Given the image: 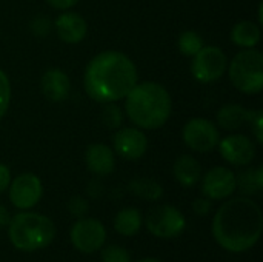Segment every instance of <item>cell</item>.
Returning <instances> with one entry per match:
<instances>
[{"instance_id":"obj_3","label":"cell","mask_w":263,"mask_h":262,"mask_svg":"<svg viewBox=\"0 0 263 262\" xmlns=\"http://www.w3.org/2000/svg\"><path fill=\"white\" fill-rule=\"evenodd\" d=\"M125 111L137 128L159 130L171 117L173 99L162 83L137 82L125 97Z\"/></svg>"},{"instance_id":"obj_19","label":"cell","mask_w":263,"mask_h":262,"mask_svg":"<svg viewBox=\"0 0 263 262\" xmlns=\"http://www.w3.org/2000/svg\"><path fill=\"white\" fill-rule=\"evenodd\" d=\"M250 110L239 103H227L217 111V125L227 131H236L248 122Z\"/></svg>"},{"instance_id":"obj_4","label":"cell","mask_w":263,"mask_h":262,"mask_svg":"<svg viewBox=\"0 0 263 262\" xmlns=\"http://www.w3.org/2000/svg\"><path fill=\"white\" fill-rule=\"evenodd\" d=\"M9 239L12 246L23 252H34L48 247L54 236L55 227L52 221L43 215L23 212L9 221Z\"/></svg>"},{"instance_id":"obj_17","label":"cell","mask_w":263,"mask_h":262,"mask_svg":"<svg viewBox=\"0 0 263 262\" xmlns=\"http://www.w3.org/2000/svg\"><path fill=\"white\" fill-rule=\"evenodd\" d=\"M173 174L182 187L190 188L202 179V165L196 158L190 154H182L174 162Z\"/></svg>"},{"instance_id":"obj_27","label":"cell","mask_w":263,"mask_h":262,"mask_svg":"<svg viewBox=\"0 0 263 262\" xmlns=\"http://www.w3.org/2000/svg\"><path fill=\"white\" fill-rule=\"evenodd\" d=\"M102 262H131L128 250L119 246H108L102 252Z\"/></svg>"},{"instance_id":"obj_29","label":"cell","mask_w":263,"mask_h":262,"mask_svg":"<svg viewBox=\"0 0 263 262\" xmlns=\"http://www.w3.org/2000/svg\"><path fill=\"white\" fill-rule=\"evenodd\" d=\"M68 207H69L71 215H74L76 218H82V216L88 212V202H86V199L82 198V196H74V198H71Z\"/></svg>"},{"instance_id":"obj_18","label":"cell","mask_w":263,"mask_h":262,"mask_svg":"<svg viewBox=\"0 0 263 262\" xmlns=\"http://www.w3.org/2000/svg\"><path fill=\"white\" fill-rule=\"evenodd\" d=\"M260 37H262L260 25L253 20L237 22L231 29V42L242 49L256 48L260 42Z\"/></svg>"},{"instance_id":"obj_13","label":"cell","mask_w":263,"mask_h":262,"mask_svg":"<svg viewBox=\"0 0 263 262\" xmlns=\"http://www.w3.org/2000/svg\"><path fill=\"white\" fill-rule=\"evenodd\" d=\"M202 190L208 199H227L237 190L236 174L227 167H214L203 176Z\"/></svg>"},{"instance_id":"obj_7","label":"cell","mask_w":263,"mask_h":262,"mask_svg":"<svg viewBox=\"0 0 263 262\" xmlns=\"http://www.w3.org/2000/svg\"><path fill=\"white\" fill-rule=\"evenodd\" d=\"M182 139L190 150L196 153H210L219 145L220 133L213 120L194 117L183 125Z\"/></svg>"},{"instance_id":"obj_22","label":"cell","mask_w":263,"mask_h":262,"mask_svg":"<svg viewBox=\"0 0 263 262\" xmlns=\"http://www.w3.org/2000/svg\"><path fill=\"white\" fill-rule=\"evenodd\" d=\"M237 188H240L245 195H259L263 190V168H248L239 176H236Z\"/></svg>"},{"instance_id":"obj_16","label":"cell","mask_w":263,"mask_h":262,"mask_svg":"<svg viewBox=\"0 0 263 262\" xmlns=\"http://www.w3.org/2000/svg\"><path fill=\"white\" fill-rule=\"evenodd\" d=\"M86 168L97 176H108L116 168L114 150L105 144H91L85 151Z\"/></svg>"},{"instance_id":"obj_23","label":"cell","mask_w":263,"mask_h":262,"mask_svg":"<svg viewBox=\"0 0 263 262\" xmlns=\"http://www.w3.org/2000/svg\"><path fill=\"white\" fill-rule=\"evenodd\" d=\"M177 46H179V51L186 56V57H193L196 56L203 46H205V40L203 37L197 32V31H193V29H186L183 31L179 39H177Z\"/></svg>"},{"instance_id":"obj_10","label":"cell","mask_w":263,"mask_h":262,"mask_svg":"<svg viewBox=\"0 0 263 262\" xmlns=\"http://www.w3.org/2000/svg\"><path fill=\"white\" fill-rule=\"evenodd\" d=\"M112 150L122 159L137 161L148 151V137L137 127H120L112 136Z\"/></svg>"},{"instance_id":"obj_11","label":"cell","mask_w":263,"mask_h":262,"mask_svg":"<svg viewBox=\"0 0 263 262\" xmlns=\"http://www.w3.org/2000/svg\"><path fill=\"white\" fill-rule=\"evenodd\" d=\"M9 199L14 207L20 210H29L39 204L43 195L42 181L34 173L18 174L9 184Z\"/></svg>"},{"instance_id":"obj_21","label":"cell","mask_w":263,"mask_h":262,"mask_svg":"<svg viewBox=\"0 0 263 262\" xmlns=\"http://www.w3.org/2000/svg\"><path fill=\"white\" fill-rule=\"evenodd\" d=\"M128 190L134 196L142 198L145 201H157L163 195L162 185L151 178H134L128 184Z\"/></svg>"},{"instance_id":"obj_26","label":"cell","mask_w":263,"mask_h":262,"mask_svg":"<svg viewBox=\"0 0 263 262\" xmlns=\"http://www.w3.org/2000/svg\"><path fill=\"white\" fill-rule=\"evenodd\" d=\"M52 26H54L52 20L45 15H37L29 22V29L37 37H46L52 31Z\"/></svg>"},{"instance_id":"obj_31","label":"cell","mask_w":263,"mask_h":262,"mask_svg":"<svg viewBox=\"0 0 263 262\" xmlns=\"http://www.w3.org/2000/svg\"><path fill=\"white\" fill-rule=\"evenodd\" d=\"M11 184V171L6 165L0 164V193H3Z\"/></svg>"},{"instance_id":"obj_12","label":"cell","mask_w":263,"mask_h":262,"mask_svg":"<svg viewBox=\"0 0 263 262\" xmlns=\"http://www.w3.org/2000/svg\"><path fill=\"white\" fill-rule=\"evenodd\" d=\"M220 156L236 167L250 165L256 158V144L245 134H230L219 141Z\"/></svg>"},{"instance_id":"obj_20","label":"cell","mask_w":263,"mask_h":262,"mask_svg":"<svg viewBox=\"0 0 263 262\" xmlns=\"http://www.w3.org/2000/svg\"><path fill=\"white\" fill-rule=\"evenodd\" d=\"M142 225V215L137 208H123L114 218V229L123 236H133Z\"/></svg>"},{"instance_id":"obj_1","label":"cell","mask_w":263,"mask_h":262,"mask_svg":"<svg viewBox=\"0 0 263 262\" xmlns=\"http://www.w3.org/2000/svg\"><path fill=\"white\" fill-rule=\"evenodd\" d=\"M139 82L136 63L122 51L106 49L96 54L85 68L83 88L99 103L117 102Z\"/></svg>"},{"instance_id":"obj_32","label":"cell","mask_w":263,"mask_h":262,"mask_svg":"<svg viewBox=\"0 0 263 262\" xmlns=\"http://www.w3.org/2000/svg\"><path fill=\"white\" fill-rule=\"evenodd\" d=\"M49 6L59 9V11H68L69 8H72L79 0H46Z\"/></svg>"},{"instance_id":"obj_15","label":"cell","mask_w":263,"mask_h":262,"mask_svg":"<svg viewBox=\"0 0 263 262\" xmlns=\"http://www.w3.org/2000/svg\"><path fill=\"white\" fill-rule=\"evenodd\" d=\"M40 91L49 102L54 103L65 102L71 93L69 76L59 68L46 69L40 77Z\"/></svg>"},{"instance_id":"obj_8","label":"cell","mask_w":263,"mask_h":262,"mask_svg":"<svg viewBox=\"0 0 263 262\" xmlns=\"http://www.w3.org/2000/svg\"><path fill=\"white\" fill-rule=\"evenodd\" d=\"M186 221L180 210L173 205H160L146 218L148 230L157 238H174L185 230Z\"/></svg>"},{"instance_id":"obj_30","label":"cell","mask_w":263,"mask_h":262,"mask_svg":"<svg viewBox=\"0 0 263 262\" xmlns=\"http://www.w3.org/2000/svg\"><path fill=\"white\" fill-rule=\"evenodd\" d=\"M193 210H194L196 215H199V216L208 215V212L211 210V202H210V199H205V198L196 199L194 204H193Z\"/></svg>"},{"instance_id":"obj_6","label":"cell","mask_w":263,"mask_h":262,"mask_svg":"<svg viewBox=\"0 0 263 262\" xmlns=\"http://www.w3.org/2000/svg\"><path fill=\"white\" fill-rule=\"evenodd\" d=\"M228 68L225 51L214 45H205L191 62V74L200 83H213L222 79Z\"/></svg>"},{"instance_id":"obj_28","label":"cell","mask_w":263,"mask_h":262,"mask_svg":"<svg viewBox=\"0 0 263 262\" xmlns=\"http://www.w3.org/2000/svg\"><path fill=\"white\" fill-rule=\"evenodd\" d=\"M251 125V133L256 137L257 144H263V111L262 110H250L248 122Z\"/></svg>"},{"instance_id":"obj_25","label":"cell","mask_w":263,"mask_h":262,"mask_svg":"<svg viewBox=\"0 0 263 262\" xmlns=\"http://www.w3.org/2000/svg\"><path fill=\"white\" fill-rule=\"evenodd\" d=\"M11 82L8 74L0 69V122L6 116V111L11 103Z\"/></svg>"},{"instance_id":"obj_34","label":"cell","mask_w":263,"mask_h":262,"mask_svg":"<svg viewBox=\"0 0 263 262\" xmlns=\"http://www.w3.org/2000/svg\"><path fill=\"white\" fill-rule=\"evenodd\" d=\"M140 262H162V261H159V259H143V261H140Z\"/></svg>"},{"instance_id":"obj_2","label":"cell","mask_w":263,"mask_h":262,"mask_svg":"<svg viewBox=\"0 0 263 262\" xmlns=\"http://www.w3.org/2000/svg\"><path fill=\"white\" fill-rule=\"evenodd\" d=\"M263 230L260 207L251 198L227 201L216 213L213 235L220 247L228 252H247L257 244Z\"/></svg>"},{"instance_id":"obj_9","label":"cell","mask_w":263,"mask_h":262,"mask_svg":"<svg viewBox=\"0 0 263 262\" xmlns=\"http://www.w3.org/2000/svg\"><path fill=\"white\" fill-rule=\"evenodd\" d=\"M106 239L103 224L92 218L79 219L71 229V242L82 253L97 252Z\"/></svg>"},{"instance_id":"obj_5","label":"cell","mask_w":263,"mask_h":262,"mask_svg":"<svg viewBox=\"0 0 263 262\" xmlns=\"http://www.w3.org/2000/svg\"><path fill=\"white\" fill-rule=\"evenodd\" d=\"M231 83L245 94H259L263 90V54L257 48H245L228 62Z\"/></svg>"},{"instance_id":"obj_24","label":"cell","mask_w":263,"mask_h":262,"mask_svg":"<svg viewBox=\"0 0 263 262\" xmlns=\"http://www.w3.org/2000/svg\"><path fill=\"white\" fill-rule=\"evenodd\" d=\"M102 105L103 107L100 111V120L103 122V125L111 130H119L123 125V119H125L122 108L117 105V102H108Z\"/></svg>"},{"instance_id":"obj_14","label":"cell","mask_w":263,"mask_h":262,"mask_svg":"<svg viewBox=\"0 0 263 262\" xmlns=\"http://www.w3.org/2000/svg\"><path fill=\"white\" fill-rule=\"evenodd\" d=\"M52 28L55 29L57 37L69 45L80 43L88 34L86 20L79 12L72 11H63L60 15H57Z\"/></svg>"},{"instance_id":"obj_33","label":"cell","mask_w":263,"mask_h":262,"mask_svg":"<svg viewBox=\"0 0 263 262\" xmlns=\"http://www.w3.org/2000/svg\"><path fill=\"white\" fill-rule=\"evenodd\" d=\"M9 221H11V216H9V212L0 204V227H5V225H8L9 224Z\"/></svg>"}]
</instances>
